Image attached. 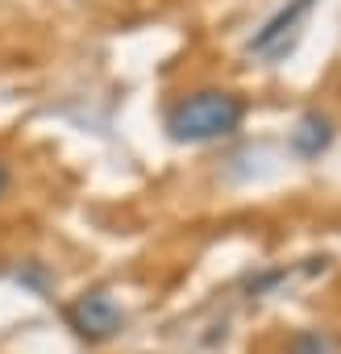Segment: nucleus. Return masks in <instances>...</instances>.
Returning a JSON list of instances; mask_svg holds the SVG:
<instances>
[{"label":"nucleus","mask_w":341,"mask_h":354,"mask_svg":"<svg viewBox=\"0 0 341 354\" xmlns=\"http://www.w3.org/2000/svg\"><path fill=\"white\" fill-rule=\"evenodd\" d=\"M67 321L88 342H108V337H117L125 329V313H121V304L108 292H84V296H75L71 308H67Z\"/></svg>","instance_id":"obj_2"},{"label":"nucleus","mask_w":341,"mask_h":354,"mask_svg":"<svg viewBox=\"0 0 341 354\" xmlns=\"http://www.w3.org/2000/svg\"><path fill=\"white\" fill-rule=\"evenodd\" d=\"M283 354H341V342L329 329H295L287 337Z\"/></svg>","instance_id":"obj_5"},{"label":"nucleus","mask_w":341,"mask_h":354,"mask_svg":"<svg viewBox=\"0 0 341 354\" xmlns=\"http://www.w3.org/2000/svg\"><path fill=\"white\" fill-rule=\"evenodd\" d=\"M9 192V162H0V196Z\"/></svg>","instance_id":"obj_6"},{"label":"nucleus","mask_w":341,"mask_h":354,"mask_svg":"<svg viewBox=\"0 0 341 354\" xmlns=\"http://www.w3.org/2000/svg\"><path fill=\"white\" fill-rule=\"evenodd\" d=\"M329 142H333V121L324 113H304L300 125L291 129V150L300 158H316L320 150H329Z\"/></svg>","instance_id":"obj_4"},{"label":"nucleus","mask_w":341,"mask_h":354,"mask_svg":"<svg viewBox=\"0 0 341 354\" xmlns=\"http://www.w3.org/2000/svg\"><path fill=\"white\" fill-rule=\"evenodd\" d=\"M312 5H316V0H287V5H283V9H279L258 34H254V38H250V50H254V55H275V50L287 42V34L312 13Z\"/></svg>","instance_id":"obj_3"},{"label":"nucleus","mask_w":341,"mask_h":354,"mask_svg":"<svg viewBox=\"0 0 341 354\" xmlns=\"http://www.w3.org/2000/svg\"><path fill=\"white\" fill-rule=\"evenodd\" d=\"M246 121V100L229 88H196L166 109V133L184 146H204L237 133Z\"/></svg>","instance_id":"obj_1"}]
</instances>
